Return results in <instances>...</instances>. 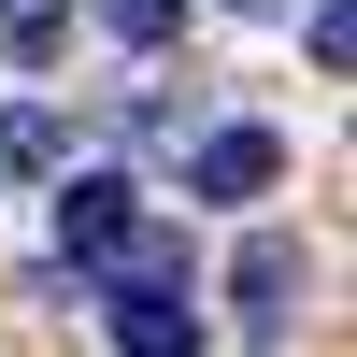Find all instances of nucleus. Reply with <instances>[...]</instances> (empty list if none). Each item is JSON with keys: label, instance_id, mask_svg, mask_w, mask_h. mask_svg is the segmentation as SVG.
<instances>
[{"label": "nucleus", "instance_id": "f257e3e1", "mask_svg": "<svg viewBox=\"0 0 357 357\" xmlns=\"http://www.w3.org/2000/svg\"><path fill=\"white\" fill-rule=\"evenodd\" d=\"M129 243H143L129 172H72V186H57V257H72V272H114Z\"/></svg>", "mask_w": 357, "mask_h": 357}, {"label": "nucleus", "instance_id": "f03ea898", "mask_svg": "<svg viewBox=\"0 0 357 357\" xmlns=\"http://www.w3.org/2000/svg\"><path fill=\"white\" fill-rule=\"evenodd\" d=\"M100 314H114V357H200L186 272H114V286H100Z\"/></svg>", "mask_w": 357, "mask_h": 357}, {"label": "nucleus", "instance_id": "7ed1b4c3", "mask_svg": "<svg viewBox=\"0 0 357 357\" xmlns=\"http://www.w3.org/2000/svg\"><path fill=\"white\" fill-rule=\"evenodd\" d=\"M301 286H314V257L286 243V229H257V243L229 257V314H243V329H301Z\"/></svg>", "mask_w": 357, "mask_h": 357}, {"label": "nucleus", "instance_id": "20e7f679", "mask_svg": "<svg viewBox=\"0 0 357 357\" xmlns=\"http://www.w3.org/2000/svg\"><path fill=\"white\" fill-rule=\"evenodd\" d=\"M272 172H286V143H272V129H200V158H186V186H200V200H257Z\"/></svg>", "mask_w": 357, "mask_h": 357}, {"label": "nucleus", "instance_id": "39448f33", "mask_svg": "<svg viewBox=\"0 0 357 357\" xmlns=\"http://www.w3.org/2000/svg\"><path fill=\"white\" fill-rule=\"evenodd\" d=\"M57 158H72V129L43 100H0V172H57Z\"/></svg>", "mask_w": 357, "mask_h": 357}, {"label": "nucleus", "instance_id": "423d86ee", "mask_svg": "<svg viewBox=\"0 0 357 357\" xmlns=\"http://www.w3.org/2000/svg\"><path fill=\"white\" fill-rule=\"evenodd\" d=\"M100 29H114V43H172V29H186V0H100Z\"/></svg>", "mask_w": 357, "mask_h": 357}, {"label": "nucleus", "instance_id": "0eeeda50", "mask_svg": "<svg viewBox=\"0 0 357 357\" xmlns=\"http://www.w3.org/2000/svg\"><path fill=\"white\" fill-rule=\"evenodd\" d=\"M229 15H286V0H229Z\"/></svg>", "mask_w": 357, "mask_h": 357}]
</instances>
